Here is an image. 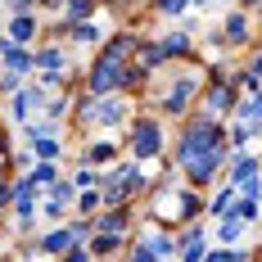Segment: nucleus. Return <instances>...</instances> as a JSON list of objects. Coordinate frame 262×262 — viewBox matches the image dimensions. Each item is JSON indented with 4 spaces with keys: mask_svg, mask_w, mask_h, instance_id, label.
I'll return each mask as SVG.
<instances>
[{
    "mask_svg": "<svg viewBox=\"0 0 262 262\" xmlns=\"http://www.w3.org/2000/svg\"><path fill=\"white\" fill-rule=\"evenodd\" d=\"M226 145V122H212V118H204V113H194L190 122L181 127V140H177V167H190L194 158H204V154H212V149H222Z\"/></svg>",
    "mask_w": 262,
    "mask_h": 262,
    "instance_id": "1",
    "label": "nucleus"
},
{
    "mask_svg": "<svg viewBox=\"0 0 262 262\" xmlns=\"http://www.w3.org/2000/svg\"><path fill=\"white\" fill-rule=\"evenodd\" d=\"M199 104H204L199 113H204V118H212V122L231 118V113H235V104H239V91L231 86V73H222V68H217V77H212L208 86H204Z\"/></svg>",
    "mask_w": 262,
    "mask_h": 262,
    "instance_id": "2",
    "label": "nucleus"
},
{
    "mask_svg": "<svg viewBox=\"0 0 262 262\" xmlns=\"http://www.w3.org/2000/svg\"><path fill=\"white\" fill-rule=\"evenodd\" d=\"M199 91H204V73H199V68H185V73H177V77L167 81L163 108H167L172 118H185V113L194 108V100H199Z\"/></svg>",
    "mask_w": 262,
    "mask_h": 262,
    "instance_id": "3",
    "label": "nucleus"
},
{
    "mask_svg": "<svg viewBox=\"0 0 262 262\" xmlns=\"http://www.w3.org/2000/svg\"><path fill=\"white\" fill-rule=\"evenodd\" d=\"M127 145H131L136 158H158L163 154V127H158L154 118H140V122L127 131Z\"/></svg>",
    "mask_w": 262,
    "mask_h": 262,
    "instance_id": "4",
    "label": "nucleus"
},
{
    "mask_svg": "<svg viewBox=\"0 0 262 262\" xmlns=\"http://www.w3.org/2000/svg\"><path fill=\"white\" fill-rule=\"evenodd\" d=\"M226 163H231V154H226V145H222V149H212V154L194 158V163L185 167V181L190 185H212L217 172H226Z\"/></svg>",
    "mask_w": 262,
    "mask_h": 262,
    "instance_id": "5",
    "label": "nucleus"
},
{
    "mask_svg": "<svg viewBox=\"0 0 262 262\" xmlns=\"http://www.w3.org/2000/svg\"><path fill=\"white\" fill-rule=\"evenodd\" d=\"M208 249H212V244H208V235H204V226H199V222L181 226V235H177V253H181V262H204Z\"/></svg>",
    "mask_w": 262,
    "mask_h": 262,
    "instance_id": "6",
    "label": "nucleus"
},
{
    "mask_svg": "<svg viewBox=\"0 0 262 262\" xmlns=\"http://www.w3.org/2000/svg\"><path fill=\"white\" fill-rule=\"evenodd\" d=\"M222 32V46H253V18L235 9V14H226V23L217 27Z\"/></svg>",
    "mask_w": 262,
    "mask_h": 262,
    "instance_id": "7",
    "label": "nucleus"
},
{
    "mask_svg": "<svg viewBox=\"0 0 262 262\" xmlns=\"http://www.w3.org/2000/svg\"><path fill=\"white\" fill-rule=\"evenodd\" d=\"M131 226V208H104L95 222H91V235H113V239H127Z\"/></svg>",
    "mask_w": 262,
    "mask_h": 262,
    "instance_id": "8",
    "label": "nucleus"
},
{
    "mask_svg": "<svg viewBox=\"0 0 262 262\" xmlns=\"http://www.w3.org/2000/svg\"><path fill=\"white\" fill-rule=\"evenodd\" d=\"M253 177H262V158L249 154V149H244V154H231V163H226V181L239 190V185L253 181Z\"/></svg>",
    "mask_w": 262,
    "mask_h": 262,
    "instance_id": "9",
    "label": "nucleus"
},
{
    "mask_svg": "<svg viewBox=\"0 0 262 262\" xmlns=\"http://www.w3.org/2000/svg\"><path fill=\"white\" fill-rule=\"evenodd\" d=\"M68 208H77V185L59 177V181L50 185V194H46V217H63Z\"/></svg>",
    "mask_w": 262,
    "mask_h": 262,
    "instance_id": "10",
    "label": "nucleus"
},
{
    "mask_svg": "<svg viewBox=\"0 0 262 262\" xmlns=\"http://www.w3.org/2000/svg\"><path fill=\"white\" fill-rule=\"evenodd\" d=\"M0 68H9V73H32V68H36V59H32V50L14 46L9 36H0Z\"/></svg>",
    "mask_w": 262,
    "mask_h": 262,
    "instance_id": "11",
    "label": "nucleus"
},
{
    "mask_svg": "<svg viewBox=\"0 0 262 262\" xmlns=\"http://www.w3.org/2000/svg\"><path fill=\"white\" fill-rule=\"evenodd\" d=\"M41 104H46V91H41V86H23V91L9 100V113H14L18 122H27V118H32V108H41Z\"/></svg>",
    "mask_w": 262,
    "mask_h": 262,
    "instance_id": "12",
    "label": "nucleus"
},
{
    "mask_svg": "<svg viewBox=\"0 0 262 262\" xmlns=\"http://www.w3.org/2000/svg\"><path fill=\"white\" fill-rule=\"evenodd\" d=\"M158 50H163V59L172 63V59H185V54L194 50V36L185 32V27H177V32H167L163 41H158Z\"/></svg>",
    "mask_w": 262,
    "mask_h": 262,
    "instance_id": "13",
    "label": "nucleus"
},
{
    "mask_svg": "<svg viewBox=\"0 0 262 262\" xmlns=\"http://www.w3.org/2000/svg\"><path fill=\"white\" fill-rule=\"evenodd\" d=\"M244 231H249V222H244V217H235V212H226V217L217 222V249H235Z\"/></svg>",
    "mask_w": 262,
    "mask_h": 262,
    "instance_id": "14",
    "label": "nucleus"
},
{
    "mask_svg": "<svg viewBox=\"0 0 262 262\" xmlns=\"http://www.w3.org/2000/svg\"><path fill=\"white\" fill-rule=\"evenodd\" d=\"M36 32H41V23H36L32 14H18V18H9V41H14V46H23V50L36 41Z\"/></svg>",
    "mask_w": 262,
    "mask_h": 262,
    "instance_id": "15",
    "label": "nucleus"
},
{
    "mask_svg": "<svg viewBox=\"0 0 262 262\" xmlns=\"http://www.w3.org/2000/svg\"><path fill=\"white\" fill-rule=\"evenodd\" d=\"M235 199H239V194H235V185L226 181V185H222V190H217V194H212V199H208V204H204V212L222 222L226 212H235Z\"/></svg>",
    "mask_w": 262,
    "mask_h": 262,
    "instance_id": "16",
    "label": "nucleus"
},
{
    "mask_svg": "<svg viewBox=\"0 0 262 262\" xmlns=\"http://www.w3.org/2000/svg\"><path fill=\"white\" fill-rule=\"evenodd\" d=\"M73 244H77V239L68 235V226H59V231H50V235L41 239V244H36V249H41V253H50V258H59V253H68V249H73Z\"/></svg>",
    "mask_w": 262,
    "mask_h": 262,
    "instance_id": "17",
    "label": "nucleus"
},
{
    "mask_svg": "<svg viewBox=\"0 0 262 262\" xmlns=\"http://www.w3.org/2000/svg\"><path fill=\"white\" fill-rule=\"evenodd\" d=\"M136 63H140L145 73H158V68H163L167 59H163V50H158L154 41H140V46H136Z\"/></svg>",
    "mask_w": 262,
    "mask_h": 262,
    "instance_id": "18",
    "label": "nucleus"
},
{
    "mask_svg": "<svg viewBox=\"0 0 262 262\" xmlns=\"http://www.w3.org/2000/svg\"><path fill=\"white\" fill-rule=\"evenodd\" d=\"M32 59H36L41 73H63V50L59 46H41V50H32Z\"/></svg>",
    "mask_w": 262,
    "mask_h": 262,
    "instance_id": "19",
    "label": "nucleus"
},
{
    "mask_svg": "<svg viewBox=\"0 0 262 262\" xmlns=\"http://www.w3.org/2000/svg\"><path fill=\"white\" fill-rule=\"evenodd\" d=\"M177 199H181V226H190V222L204 212V204H208V199H199V190H194V185H190V190H181Z\"/></svg>",
    "mask_w": 262,
    "mask_h": 262,
    "instance_id": "20",
    "label": "nucleus"
},
{
    "mask_svg": "<svg viewBox=\"0 0 262 262\" xmlns=\"http://www.w3.org/2000/svg\"><path fill=\"white\" fill-rule=\"evenodd\" d=\"M249 140H253V127H244V122H226V145H231L235 154L249 149Z\"/></svg>",
    "mask_w": 262,
    "mask_h": 262,
    "instance_id": "21",
    "label": "nucleus"
},
{
    "mask_svg": "<svg viewBox=\"0 0 262 262\" xmlns=\"http://www.w3.org/2000/svg\"><path fill=\"white\" fill-rule=\"evenodd\" d=\"M113 158H118V145H113V140H95V145L86 149V163H91V167H100V163H113Z\"/></svg>",
    "mask_w": 262,
    "mask_h": 262,
    "instance_id": "22",
    "label": "nucleus"
},
{
    "mask_svg": "<svg viewBox=\"0 0 262 262\" xmlns=\"http://www.w3.org/2000/svg\"><path fill=\"white\" fill-rule=\"evenodd\" d=\"M86 249H91V258H108V253H118V249H122V239H113V235H91V239H86Z\"/></svg>",
    "mask_w": 262,
    "mask_h": 262,
    "instance_id": "23",
    "label": "nucleus"
},
{
    "mask_svg": "<svg viewBox=\"0 0 262 262\" xmlns=\"http://www.w3.org/2000/svg\"><path fill=\"white\" fill-rule=\"evenodd\" d=\"M145 244L154 249V258H172V253H177V235H167V231H154Z\"/></svg>",
    "mask_w": 262,
    "mask_h": 262,
    "instance_id": "24",
    "label": "nucleus"
},
{
    "mask_svg": "<svg viewBox=\"0 0 262 262\" xmlns=\"http://www.w3.org/2000/svg\"><path fill=\"white\" fill-rule=\"evenodd\" d=\"M27 181L41 190V185H54V181H59V172H54V163H36V167L27 172Z\"/></svg>",
    "mask_w": 262,
    "mask_h": 262,
    "instance_id": "25",
    "label": "nucleus"
},
{
    "mask_svg": "<svg viewBox=\"0 0 262 262\" xmlns=\"http://www.w3.org/2000/svg\"><path fill=\"white\" fill-rule=\"evenodd\" d=\"M91 0H68V27H77V23H91Z\"/></svg>",
    "mask_w": 262,
    "mask_h": 262,
    "instance_id": "26",
    "label": "nucleus"
},
{
    "mask_svg": "<svg viewBox=\"0 0 262 262\" xmlns=\"http://www.w3.org/2000/svg\"><path fill=\"white\" fill-rule=\"evenodd\" d=\"M100 181H104V172H95V167H77V172H73V185H77V190H95Z\"/></svg>",
    "mask_w": 262,
    "mask_h": 262,
    "instance_id": "27",
    "label": "nucleus"
},
{
    "mask_svg": "<svg viewBox=\"0 0 262 262\" xmlns=\"http://www.w3.org/2000/svg\"><path fill=\"white\" fill-rule=\"evenodd\" d=\"M104 204H100V190H81L77 194V212L81 217H91V212H100Z\"/></svg>",
    "mask_w": 262,
    "mask_h": 262,
    "instance_id": "28",
    "label": "nucleus"
},
{
    "mask_svg": "<svg viewBox=\"0 0 262 262\" xmlns=\"http://www.w3.org/2000/svg\"><path fill=\"white\" fill-rule=\"evenodd\" d=\"M32 154L41 158V163H54V158H59V140H54V136L50 140H32Z\"/></svg>",
    "mask_w": 262,
    "mask_h": 262,
    "instance_id": "29",
    "label": "nucleus"
},
{
    "mask_svg": "<svg viewBox=\"0 0 262 262\" xmlns=\"http://www.w3.org/2000/svg\"><path fill=\"white\" fill-rule=\"evenodd\" d=\"M127 262H158V258H154V249H149L145 239H136V244L127 249Z\"/></svg>",
    "mask_w": 262,
    "mask_h": 262,
    "instance_id": "30",
    "label": "nucleus"
},
{
    "mask_svg": "<svg viewBox=\"0 0 262 262\" xmlns=\"http://www.w3.org/2000/svg\"><path fill=\"white\" fill-rule=\"evenodd\" d=\"M158 14H172V18H181L185 9H190V0H154Z\"/></svg>",
    "mask_w": 262,
    "mask_h": 262,
    "instance_id": "31",
    "label": "nucleus"
},
{
    "mask_svg": "<svg viewBox=\"0 0 262 262\" xmlns=\"http://www.w3.org/2000/svg\"><path fill=\"white\" fill-rule=\"evenodd\" d=\"M59 262H95V258H91V249H86V244H73L68 253H59Z\"/></svg>",
    "mask_w": 262,
    "mask_h": 262,
    "instance_id": "32",
    "label": "nucleus"
},
{
    "mask_svg": "<svg viewBox=\"0 0 262 262\" xmlns=\"http://www.w3.org/2000/svg\"><path fill=\"white\" fill-rule=\"evenodd\" d=\"M244 68H249V73H253V77L262 81V46H253V59H249V63H244Z\"/></svg>",
    "mask_w": 262,
    "mask_h": 262,
    "instance_id": "33",
    "label": "nucleus"
},
{
    "mask_svg": "<svg viewBox=\"0 0 262 262\" xmlns=\"http://www.w3.org/2000/svg\"><path fill=\"white\" fill-rule=\"evenodd\" d=\"M204 262H231V249H208V253H204Z\"/></svg>",
    "mask_w": 262,
    "mask_h": 262,
    "instance_id": "34",
    "label": "nucleus"
},
{
    "mask_svg": "<svg viewBox=\"0 0 262 262\" xmlns=\"http://www.w3.org/2000/svg\"><path fill=\"white\" fill-rule=\"evenodd\" d=\"M0 5H9V9H14V18H18V14H27V9H32V0H0Z\"/></svg>",
    "mask_w": 262,
    "mask_h": 262,
    "instance_id": "35",
    "label": "nucleus"
},
{
    "mask_svg": "<svg viewBox=\"0 0 262 262\" xmlns=\"http://www.w3.org/2000/svg\"><path fill=\"white\" fill-rule=\"evenodd\" d=\"M235 5H239V9H258V14H262V0H235Z\"/></svg>",
    "mask_w": 262,
    "mask_h": 262,
    "instance_id": "36",
    "label": "nucleus"
},
{
    "mask_svg": "<svg viewBox=\"0 0 262 262\" xmlns=\"http://www.w3.org/2000/svg\"><path fill=\"white\" fill-rule=\"evenodd\" d=\"M190 5H208V0H190Z\"/></svg>",
    "mask_w": 262,
    "mask_h": 262,
    "instance_id": "37",
    "label": "nucleus"
},
{
    "mask_svg": "<svg viewBox=\"0 0 262 262\" xmlns=\"http://www.w3.org/2000/svg\"><path fill=\"white\" fill-rule=\"evenodd\" d=\"M18 262H23V258H18Z\"/></svg>",
    "mask_w": 262,
    "mask_h": 262,
    "instance_id": "38",
    "label": "nucleus"
}]
</instances>
